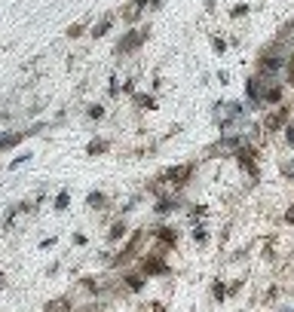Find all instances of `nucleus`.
Instances as JSON below:
<instances>
[{
  "label": "nucleus",
  "instance_id": "nucleus-1",
  "mask_svg": "<svg viewBox=\"0 0 294 312\" xmlns=\"http://www.w3.org/2000/svg\"><path fill=\"white\" fill-rule=\"evenodd\" d=\"M196 168H199L196 159H187V163H175V166L163 168V171H160V178H163V184L168 187V193H184L190 184H193Z\"/></svg>",
  "mask_w": 294,
  "mask_h": 312
},
{
  "label": "nucleus",
  "instance_id": "nucleus-2",
  "mask_svg": "<svg viewBox=\"0 0 294 312\" xmlns=\"http://www.w3.org/2000/svg\"><path fill=\"white\" fill-rule=\"evenodd\" d=\"M135 270L144 272L147 279H172V275H175L168 257H166V254H160V251H153V248H144V251H141V257L135 260Z\"/></svg>",
  "mask_w": 294,
  "mask_h": 312
},
{
  "label": "nucleus",
  "instance_id": "nucleus-3",
  "mask_svg": "<svg viewBox=\"0 0 294 312\" xmlns=\"http://www.w3.org/2000/svg\"><path fill=\"white\" fill-rule=\"evenodd\" d=\"M153 28L150 25H135V28H126V34H120V40L114 43V55L117 59H126V55H135L141 46L150 40Z\"/></svg>",
  "mask_w": 294,
  "mask_h": 312
},
{
  "label": "nucleus",
  "instance_id": "nucleus-4",
  "mask_svg": "<svg viewBox=\"0 0 294 312\" xmlns=\"http://www.w3.org/2000/svg\"><path fill=\"white\" fill-rule=\"evenodd\" d=\"M233 163L239 166V171L248 178V181H261V166H257V144H248L242 141L239 147L233 150Z\"/></svg>",
  "mask_w": 294,
  "mask_h": 312
},
{
  "label": "nucleus",
  "instance_id": "nucleus-5",
  "mask_svg": "<svg viewBox=\"0 0 294 312\" xmlns=\"http://www.w3.org/2000/svg\"><path fill=\"white\" fill-rule=\"evenodd\" d=\"M291 113H294L291 101H282L279 107L264 110V113H261V123H257V125H261V132H264V135H279V132H282V125L291 120Z\"/></svg>",
  "mask_w": 294,
  "mask_h": 312
},
{
  "label": "nucleus",
  "instance_id": "nucleus-6",
  "mask_svg": "<svg viewBox=\"0 0 294 312\" xmlns=\"http://www.w3.org/2000/svg\"><path fill=\"white\" fill-rule=\"evenodd\" d=\"M147 233H150L153 245H160V248H166V251H175V248H178V227H172V224L160 221L156 227H147Z\"/></svg>",
  "mask_w": 294,
  "mask_h": 312
},
{
  "label": "nucleus",
  "instance_id": "nucleus-7",
  "mask_svg": "<svg viewBox=\"0 0 294 312\" xmlns=\"http://www.w3.org/2000/svg\"><path fill=\"white\" fill-rule=\"evenodd\" d=\"M245 141V135H239V132H230V135H221L214 144H209L206 147V156H211V159H224V156H233V150L239 147Z\"/></svg>",
  "mask_w": 294,
  "mask_h": 312
},
{
  "label": "nucleus",
  "instance_id": "nucleus-8",
  "mask_svg": "<svg viewBox=\"0 0 294 312\" xmlns=\"http://www.w3.org/2000/svg\"><path fill=\"white\" fill-rule=\"evenodd\" d=\"M187 202L184 199H181V193H160V196H156V199H153V214L156 217H160V221H166V217L168 214H175V211H181V208H184Z\"/></svg>",
  "mask_w": 294,
  "mask_h": 312
},
{
  "label": "nucleus",
  "instance_id": "nucleus-9",
  "mask_svg": "<svg viewBox=\"0 0 294 312\" xmlns=\"http://www.w3.org/2000/svg\"><path fill=\"white\" fill-rule=\"evenodd\" d=\"M129 233H132V227H129L126 217H110V224H107V229H105V242H107L110 248H117V245L126 242Z\"/></svg>",
  "mask_w": 294,
  "mask_h": 312
},
{
  "label": "nucleus",
  "instance_id": "nucleus-10",
  "mask_svg": "<svg viewBox=\"0 0 294 312\" xmlns=\"http://www.w3.org/2000/svg\"><path fill=\"white\" fill-rule=\"evenodd\" d=\"M117 275H120V282H123V288H126L129 294H144L147 282H150V279H147L144 272H138L135 267H129V270H120Z\"/></svg>",
  "mask_w": 294,
  "mask_h": 312
},
{
  "label": "nucleus",
  "instance_id": "nucleus-11",
  "mask_svg": "<svg viewBox=\"0 0 294 312\" xmlns=\"http://www.w3.org/2000/svg\"><path fill=\"white\" fill-rule=\"evenodd\" d=\"M282 101H285V83H267V86H264V95H261L264 110L279 107Z\"/></svg>",
  "mask_w": 294,
  "mask_h": 312
},
{
  "label": "nucleus",
  "instance_id": "nucleus-12",
  "mask_svg": "<svg viewBox=\"0 0 294 312\" xmlns=\"http://www.w3.org/2000/svg\"><path fill=\"white\" fill-rule=\"evenodd\" d=\"M110 147H114V144H110V138L95 135V138H89V141H86V150H83V153H86V159H98V156H107Z\"/></svg>",
  "mask_w": 294,
  "mask_h": 312
},
{
  "label": "nucleus",
  "instance_id": "nucleus-13",
  "mask_svg": "<svg viewBox=\"0 0 294 312\" xmlns=\"http://www.w3.org/2000/svg\"><path fill=\"white\" fill-rule=\"evenodd\" d=\"M114 25H117V13H105V16H101L92 28H89V37H92V40H105Z\"/></svg>",
  "mask_w": 294,
  "mask_h": 312
},
{
  "label": "nucleus",
  "instance_id": "nucleus-14",
  "mask_svg": "<svg viewBox=\"0 0 294 312\" xmlns=\"http://www.w3.org/2000/svg\"><path fill=\"white\" fill-rule=\"evenodd\" d=\"M129 101H132V107L135 110H160V98L153 95V92H135V95H129Z\"/></svg>",
  "mask_w": 294,
  "mask_h": 312
},
{
  "label": "nucleus",
  "instance_id": "nucleus-15",
  "mask_svg": "<svg viewBox=\"0 0 294 312\" xmlns=\"http://www.w3.org/2000/svg\"><path fill=\"white\" fill-rule=\"evenodd\" d=\"M28 141V132L21 129V132H0V153H9V150H16L19 144H25Z\"/></svg>",
  "mask_w": 294,
  "mask_h": 312
},
{
  "label": "nucleus",
  "instance_id": "nucleus-16",
  "mask_svg": "<svg viewBox=\"0 0 294 312\" xmlns=\"http://www.w3.org/2000/svg\"><path fill=\"white\" fill-rule=\"evenodd\" d=\"M86 208L89 211H110V196L105 190H89L86 193Z\"/></svg>",
  "mask_w": 294,
  "mask_h": 312
},
{
  "label": "nucleus",
  "instance_id": "nucleus-17",
  "mask_svg": "<svg viewBox=\"0 0 294 312\" xmlns=\"http://www.w3.org/2000/svg\"><path fill=\"white\" fill-rule=\"evenodd\" d=\"M190 239H193V245H196V248H209V242H211L209 221H196L193 227H190Z\"/></svg>",
  "mask_w": 294,
  "mask_h": 312
},
{
  "label": "nucleus",
  "instance_id": "nucleus-18",
  "mask_svg": "<svg viewBox=\"0 0 294 312\" xmlns=\"http://www.w3.org/2000/svg\"><path fill=\"white\" fill-rule=\"evenodd\" d=\"M77 303H74V297L71 294H62V297H52L46 306H43V312H74Z\"/></svg>",
  "mask_w": 294,
  "mask_h": 312
},
{
  "label": "nucleus",
  "instance_id": "nucleus-19",
  "mask_svg": "<svg viewBox=\"0 0 294 312\" xmlns=\"http://www.w3.org/2000/svg\"><path fill=\"white\" fill-rule=\"evenodd\" d=\"M209 294H211V303H227V279H221V275H214L209 282Z\"/></svg>",
  "mask_w": 294,
  "mask_h": 312
},
{
  "label": "nucleus",
  "instance_id": "nucleus-20",
  "mask_svg": "<svg viewBox=\"0 0 294 312\" xmlns=\"http://www.w3.org/2000/svg\"><path fill=\"white\" fill-rule=\"evenodd\" d=\"M184 214H187V221H190V224L209 221V205H206V202H193V205H187V208H184Z\"/></svg>",
  "mask_w": 294,
  "mask_h": 312
},
{
  "label": "nucleus",
  "instance_id": "nucleus-21",
  "mask_svg": "<svg viewBox=\"0 0 294 312\" xmlns=\"http://www.w3.org/2000/svg\"><path fill=\"white\" fill-rule=\"evenodd\" d=\"M19 214H21V208H19V202H13L3 211V217H0V229H3V233H9V229H13V224L19 221Z\"/></svg>",
  "mask_w": 294,
  "mask_h": 312
},
{
  "label": "nucleus",
  "instance_id": "nucleus-22",
  "mask_svg": "<svg viewBox=\"0 0 294 312\" xmlns=\"http://www.w3.org/2000/svg\"><path fill=\"white\" fill-rule=\"evenodd\" d=\"M67 208H71V190L64 187V190H59V193L52 196V211H59V214H64Z\"/></svg>",
  "mask_w": 294,
  "mask_h": 312
},
{
  "label": "nucleus",
  "instance_id": "nucleus-23",
  "mask_svg": "<svg viewBox=\"0 0 294 312\" xmlns=\"http://www.w3.org/2000/svg\"><path fill=\"white\" fill-rule=\"evenodd\" d=\"M83 34H89V19H80V21H74V25L64 28V37L67 40H80Z\"/></svg>",
  "mask_w": 294,
  "mask_h": 312
},
{
  "label": "nucleus",
  "instance_id": "nucleus-24",
  "mask_svg": "<svg viewBox=\"0 0 294 312\" xmlns=\"http://www.w3.org/2000/svg\"><path fill=\"white\" fill-rule=\"evenodd\" d=\"M86 120H92V123H101V120H107V107L101 101H92V104H86Z\"/></svg>",
  "mask_w": 294,
  "mask_h": 312
},
{
  "label": "nucleus",
  "instance_id": "nucleus-25",
  "mask_svg": "<svg viewBox=\"0 0 294 312\" xmlns=\"http://www.w3.org/2000/svg\"><path fill=\"white\" fill-rule=\"evenodd\" d=\"M279 135H282V144H285L288 150H294V120H288L285 125H282Z\"/></svg>",
  "mask_w": 294,
  "mask_h": 312
},
{
  "label": "nucleus",
  "instance_id": "nucleus-26",
  "mask_svg": "<svg viewBox=\"0 0 294 312\" xmlns=\"http://www.w3.org/2000/svg\"><path fill=\"white\" fill-rule=\"evenodd\" d=\"M282 83H285V89H288V86H294V55H288L285 67H282Z\"/></svg>",
  "mask_w": 294,
  "mask_h": 312
},
{
  "label": "nucleus",
  "instance_id": "nucleus-27",
  "mask_svg": "<svg viewBox=\"0 0 294 312\" xmlns=\"http://www.w3.org/2000/svg\"><path fill=\"white\" fill-rule=\"evenodd\" d=\"M209 46H211L214 55H224V52H227V40H221L218 34H209Z\"/></svg>",
  "mask_w": 294,
  "mask_h": 312
},
{
  "label": "nucleus",
  "instance_id": "nucleus-28",
  "mask_svg": "<svg viewBox=\"0 0 294 312\" xmlns=\"http://www.w3.org/2000/svg\"><path fill=\"white\" fill-rule=\"evenodd\" d=\"M120 92H123V95H135V92H138V77H126V80H123V83H120Z\"/></svg>",
  "mask_w": 294,
  "mask_h": 312
},
{
  "label": "nucleus",
  "instance_id": "nucleus-29",
  "mask_svg": "<svg viewBox=\"0 0 294 312\" xmlns=\"http://www.w3.org/2000/svg\"><path fill=\"white\" fill-rule=\"evenodd\" d=\"M279 175H282V181H294V159H282Z\"/></svg>",
  "mask_w": 294,
  "mask_h": 312
},
{
  "label": "nucleus",
  "instance_id": "nucleus-30",
  "mask_svg": "<svg viewBox=\"0 0 294 312\" xmlns=\"http://www.w3.org/2000/svg\"><path fill=\"white\" fill-rule=\"evenodd\" d=\"M105 92H107V98H117V95H123V92H120V77H117V74H110V80H107Z\"/></svg>",
  "mask_w": 294,
  "mask_h": 312
},
{
  "label": "nucleus",
  "instance_id": "nucleus-31",
  "mask_svg": "<svg viewBox=\"0 0 294 312\" xmlns=\"http://www.w3.org/2000/svg\"><path fill=\"white\" fill-rule=\"evenodd\" d=\"M242 288H245V279H233V282H227V300L239 297V294H242Z\"/></svg>",
  "mask_w": 294,
  "mask_h": 312
},
{
  "label": "nucleus",
  "instance_id": "nucleus-32",
  "mask_svg": "<svg viewBox=\"0 0 294 312\" xmlns=\"http://www.w3.org/2000/svg\"><path fill=\"white\" fill-rule=\"evenodd\" d=\"M31 159H34V153H31V150H25V153H19V156L13 159V163H9V171H16V168H21V166H28Z\"/></svg>",
  "mask_w": 294,
  "mask_h": 312
},
{
  "label": "nucleus",
  "instance_id": "nucleus-33",
  "mask_svg": "<svg viewBox=\"0 0 294 312\" xmlns=\"http://www.w3.org/2000/svg\"><path fill=\"white\" fill-rule=\"evenodd\" d=\"M248 9H252L248 3H233V6H230V19H245Z\"/></svg>",
  "mask_w": 294,
  "mask_h": 312
},
{
  "label": "nucleus",
  "instance_id": "nucleus-34",
  "mask_svg": "<svg viewBox=\"0 0 294 312\" xmlns=\"http://www.w3.org/2000/svg\"><path fill=\"white\" fill-rule=\"evenodd\" d=\"M71 245H74V248H83V245H89V236L83 233V229H77V233H71Z\"/></svg>",
  "mask_w": 294,
  "mask_h": 312
},
{
  "label": "nucleus",
  "instance_id": "nucleus-35",
  "mask_svg": "<svg viewBox=\"0 0 294 312\" xmlns=\"http://www.w3.org/2000/svg\"><path fill=\"white\" fill-rule=\"evenodd\" d=\"M282 224H285V227H294V202L285 208V211H282Z\"/></svg>",
  "mask_w": 294,
  "mask_h": 312
},
{
  "label": "nucleus",
  "instance_id": "nucleus-36",
  "mask_svg": "<svg viewBox=\"0 0 294 312\" xmlns=\"http://www.w3.org/2000/svg\"><path fill=\"white\" fill-rule=\"evenodd\" d=\"M147 312H168V306L163 300H150V303H147Z\"/></svg>",
  "mask_w": 294,
  "mask_h": 312
},
{
  "label": "nucleus",
  "instance_id": "nucleus-37",
  "mask_svg": "<svg viewBox=\"0 0 294 312\" xmlns=\"http://www.w3.org/2000/svg\"><path fill=\"white\" fill-rule=\"evenodd\" d=\"M59 272H62V260H52L49 267H46V275L52 279V275H59Z\"/></svg>",
  "mask_w": 294,
  "mask_h": 312
},
{
  "label": "nucleus",
  "instance_id": "nucleus-38",
  "mask_svg": "<svg viewBox=\"0 0 294 312\" xmlns=\"http://www.w3.org/2000/svg\"><path fill=\"white\" fill-rule=\"evenodd\" d=\"M55 242H59V239H55V236H49V239H43V242H40V251H49V248H55Z\"/></svg>",
  "mask_w": 294,
  "mask_h": 312
},
{
  "label": "nucleus",
  "instance_id": "nucleus-39",
  "mask_svg": "<svg viewBox=\"0 0 294 312\" xmlns=\"http://www.w3.org/2000/svg\"><path fill=\"white\" fill-rule=\"evenodd\" d=\"M163 6H166V0H150V6H147V9H150V13H160Z\"/></svg>",
  "mask_w": 294,
  "mask_h": 312
},
{
  "label": "nucleus",
  "instance_id": "nucleus-40",
  "mask_svg": "<svg viewBox=\"0 0 294 312\" xmlns=\"http://www.w3.org/2000/svg\"><path fill=\"white\" fill-rule=\"evenodd\" d=\"M135 9H141V13H147V6H150V0H132Z\"/></svg>",
  "mask_w": 294,
  "mask_h": 312
},
{
  "label": "nucleus",
  "instance_id": "nucleus-41",
  "mask_svg": "<svg viewBox=\"0 0 294 312\" xmlns=\"http://www.w3.org/2000/svg\"><path fill=\"white\" fill-rule=\"evenodd\" d=\"M218 80H221V86H227L230 83V71H218Z\"/></svg>",
  "mask_w": 294,
  "mask_h": 312
},
{
  "label": "nucleus",
  "instance_id": "nucleus-42",
  "mask_svg": "<svg viewBox=\"0 0 294 312\" xmlns=\"http://www.w3.org/2000/svg\"><path fill=\"white\" fill-rule=\"evenodd\" d=\"M279 312H294V309H291L288 303H279Z\"/></svg>",
  "mask_w": 294,
  "mask_h": 312
},
{
  "label": "nucleus",
  "instance_id": "nucleus-43",
  "mask_svg": "<svg viewBox=\"0 0 294 312\" xmlns=\"http://www.w3.org/2000/svg\"><path fill=\"white\" fill-rule=\"evenodd\" d=\"M6 285V275H3V270H0V288H3Z\"/></svg>",
  "mask_w": 294,
  "mask_h": 312
}]
</instances>
